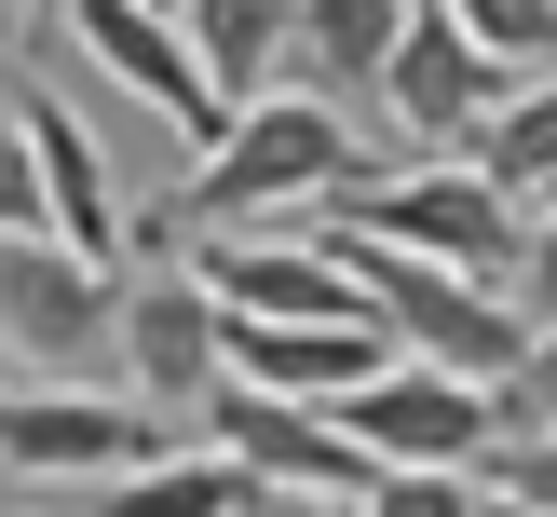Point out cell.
I'll use <instances>...</instances> for the list:
<instances>
[{
    "label": "cell",
    "instance_id": "cell-1",
    "mask_svg": "<svg viewBox=\"0 0 557 517\" xmlns=\"http://www.w3.org/2000/svg\"><path fill=\"white\" fill-rule=\"evenodd\" d=\"M368 177V150H354V123H341V96H313V82H259V96L218 123V150H190V190H177V218L190 232H259V218H313L326 190H354Z\"/></svg>",
    "mask_w": 557,
    "mask_h": 517
},
{
    "label": "cell",
    "instance_id": "cell-2",
    "mask_svg": "<svg viewBox=\"0 0 557 517\" xmlns=\"http://www.w3.org/2000/svg\"><path fill=\"white\" fill-rule=\"evenodd\" d=\"M313 245L354 272V299L381 313V341H395V354H422V368L504 381V368H517V341H531L504 286H476V272L422 259V245H381V232H354V218H313Z\"/></svg>",
    "mask_w": 557,
    "mask_h": 517
},
{
    "label": "cell",
    "instance_id": "cell-3",
    "mask_svg": "<svg viewBox=\"0 0 557 517\" xmlns=\"http://www.w3.org/2000/svg\"><path fill=\"white\" fill-rule=\"evenodd\" d=\"M313 218H354V232H381V245H422V259L476 272V286H504L517 232H531V205H517V190L490 177L476 150H408L395 177H354V190H326Z\"/></svg>",
    "mask_w": 557,
    "mask_h": 517
},
{
    "label": "cell",
    "instance_id": "cell-4",
    "mask_svg": "<svg viewBox=\"0 0 557 517\" xmlns=\"http://www.w3.org/2000/svg\"><path fill=\"white\" fill-rule=\"evenodd\" d=\"M109 272L96 259H69L54 232H0V354L14 368H41V381H82V368H109Z\"/></svg>",
    "mask_w": 557,
    "mask_h": 517
},
{
    "label": "cell",
    "instance_id": "cell-5",
    "mask_svg": "<svg viewBox=\"0 0 557 517\" xmlns=\"http://www.w3.org/2000/svg\"><path fill=\"white\" fill-rule=\"evenodd\" d=\"M150 450H177V422L109 408V395H82V381H0V477L96 490V477H123V463H150Z\"/></svg>",
    "mask_w": 557,
    "mask_h": 517
},
{
    "label": "cell",
    "instance_id": "cell-6",
    "mask_svg": "<svg viewBox=\"0 0 557 517\" xmlns=\"http://www.w3.org/2000/svg\"><path fill=\"white\" fill-rule=\"evenodd\" d=\"M69 41L109 69V96H136L177 150H218V123H232V96L205 82V54H190L177 14H150V0H69Z\"/></svg>",
    "mask_w": 557,
    "mask_h": 517
},
{
    "label": "cell",
    "instance_id": "cell-7",
    "mask_svg": "<svg viewBox=\"0 0 557 517\" xmlns=\"http://www.w3.org/2000/svg\"><path fill=\"white\" fill-rule=\"evenodd\" d=\"M341 435H354L368 463H490L504 408H490V381H462V368L381 354V368H368V381L341 395Z\"/></svg>",
    "mask_w": 557,
    "mask_h": 517
},
{
    "label": "cell",
    "instance_id": "cell-8",
    "mask_svg": "<svg viewBox=\"0 0 557 517\" xmlns=\"http://www.w3.org/2000/svg\"><path fill=\"white\" fill-rule=\"evenodd\" d=\"M177 272L218 299V313H272V327H341V313H368L354 272L326 259L313 232H272V218H259V232H177Z\"/></svg>",
    "mask_w": 557,
    "mask_h": 517
},
{
    "label": "cell",
    "instance_id": "cell-9",
    "mask_svg": "<svg viewBox=\"0 0 557 517\" xmlns=\"http://www.w3.org/2000/svg\"><path fill=\"white\" fill-rule=\"evenodd\" d=\"M205 408H218V450H232L245 477H272V490H326V504H354V490L381 477V463L341 435V408H313V395H259V381L218 368Z\"/></svg>",
    "mask_w": 557,
    "mask_h": 517
},
{
    "label": "cell",
    "instance_id": "cell-10",
    "mask_svg": "<svg viewBox=\"0 0 557 517\" xmlns=\"http://www.w3.org/2000/svg\"><path fill=\"white\" fill-rule=\"evenodd\" d=\"M504 82H517L504 54H476L449 14H435V0H408V27H395V54H381V82H368V96L395 109V136H408V150H462V136L490 123V96H504Z\"/></svg>",
    "mask_w": 557,
    "mask_h": 517
},
{
    "label": "cell",
    "instance_id": "cell-11",
    "mask_svg": "<svg viewBox=\"0 0 557 517\" xmlns=\"http://www.w3.org/2000/svg\"><path fill=\"white\" fill-rule=\"evenodd\" d=\"M109 354L136 368L150 408H205V381H218V299L190 286V272H136V286L109 299Z\"/></svg>",
    "mask_w": 557,
    "mask_h": 517
},
{
    "label": "cell",
    "instance_id": "cell-12",
    "mask_svg": "<svg viewBox=\"0 0 557 517\" xmlns=\"http://www.w3.org/2000/svg\"><path fill=\"white\" fill-rule=\"evenodd\" d=\"M14 123H27V163H41V232L69 245V259L109 272V245H123V190H109L96 123H82L69 96H27V82H14Z\"/></svg>",
    "mask_w": 557,
    "mask_h": 517
},
{
    "label": "cell",
    "instance_id": "cell-13",
    "mask_svg": "<svg viewBox=\"0 0 557 517\" xmlns=\"http://www.w3.org/2000/svg\"><path fill=\"white\" fill-rule=\"evenodd\" d=\"M395 27H408V0H299L286 69L313 82V96H368V82H381V54H395Z\"/></svg>",
    "mask_w": 557,
    "mask_h": 517
},
{
    "label": "cell",
    "instance_id": "cell-14",
    "mask_svg": "<svg viewBox=\"0 0 557 517\" xmlns=\"http://www.w3.org/2000/svg\"><path fill=\"white\" fill-rule=\"evenodd\" d=\"M190 54H205V82L218 96H259V82H286V41H299V0H190Z\"/></svg>",
    "mask_w": 557,
    "mask_h": 517
},
{
    "label": "cell",
    "instance_id": "cell-15",
    "mask_svg": "<svg viewBox=\"0 0 557 517\" xmlns=\"http://www.w3.org/2000/svg\"><path fill=\"white\" fill-rule=\"evenodd\" d=\"M232 504H245L232 450H150L123 477H96V517H232Z\"/></svg>",
    "mask_w": 557,
    "mask_h": 517
},
{
    "label": "cell",
    "instance_id": "cell-16",
    "mask_svg": "<svg viewBox=\"0 0 557 517\" xmlns=\"http://www.w3.org/2000/svg\"><path fill=\"white\" fill-rule=\"evenodd\" d=\"M462 150H476L490 177L517 190V205H544V190H557V69H531V82H504V96H490V123L462 136Z\"/></svg>",
    "mask_w": 557,
    "mask_h": 517
},
{
    "label": "cell",
    "instance_id": "cell-17",
    "mask_svg": "<svg viewBox=\"0 0 557 517\" xmlns=\"http://www.w3.org/2000/svg\"><path fill=\"white\" fill-rule=\"evenodd\" d=\"M476 463H381L368 490H354V517H476Z\"/></svg>",
    "mask_w": 557,
    "mask_h": 517
},
{
    "label": "cell",
    "instance_id": "cell-18",
    "mask_svg": "<svg viewBox=\"0 0 557 517\" xmlns=\"http://www.w3.org/2000/svg\"><path fill=\"white\" fill-rule=\"evenodd\" d=\"M435 14L504 69H557V0H435Z\"/></svg>",
    "mask_w": 557,
    "mask_h": 517
},
{
    "label": "cell",
    "instance_id": "cell-19",
    "mask_svg": "<svg viewBox=\"0 0 557 517\" xmlns=\"http://www.w3.org/2000/svg\"><path fill=\"white\" fill-rule=\"evenodd\" d=\"M504 504H531V517H557V422H531V435H490V463H476Z\"/></svg>",
    "mask_w": 557,
    "mask_h": 517
},
{
    "label": "cell",
    "instance_id": "cell-20",
    "mask_svg": "<svg viewBox=\"0 0 557 517\" xmlns=\"http://www.w3.org/2000/svg\"><path fill=\"white\" fill-rule=\"evenodd\" d=\"M504 299H517V327H557V190L531 205V232H517V259H504Z\"/></svg>",
    "mask_w": 557,
    "mask_h": 517
},
{
    "label": "cell",
    "instance_id": "cell-21",
    "mask_svg": "<svg viewBox=\"0 0 557 517\" xmlns=\"http://www.w3.org/2000/svg\"><path fill=\"white\" fill-rule=\"evenodd\" d=\"M490 408H504V435H531V422H557V327H531V341H517V368L490 381Z\"/></svg>",
    "mask_w": 557,
    "mask_h": 517
},
{
    "label": "cell",
    "instance_id": "cell-22",
    "mask_svg": "<svg viewBox=\"0 0 557 517\" xmlns=\"http://www.w3.org/2000/svg\"><path fill=\"white\" fill-rule=\"evenodd\" d=\"M0 232H41V163H27V123H14V82H0Z\"/></svg>",
    "mask_w": 557,
    "mask_h": 517
},
{
    "label": "cell",
    "instance_id": "cell-23",
    "mask_svg": "<svg viewBox=\"0 0 557 517\" xmlns=\"http://www.w3.org/2000/svg\"><path fill=\"white\" fill-rule=\"evenodd\" d=\"M232 517H354V504H326V490H272V477H245V504Z\"/></svg>",
    "mask_w": 557,
    "mask_h": 517
},
{
    "label": "cell",
    "instance_id": "cell-24",
    "mask_svg": "<svg viewBox=\"0 0 557 517\" xmlns=\"http://www.w3.org/2000/svg\"><path fill=\"white\" fill-rule=\"evenodd\" d=\"M476 517H531V504H504V490H476Z\"/></svg>",
    "mask_w": 557,
    "mask_h": 517
},
{
    "label": "cell",
    "instance_id": "cell-25",
    "mask_svg": "<svg viewBox=\"0 0 557 517\" xmlns=\"http://www.w3.org/2000/svg\"><path fill=\"white\" fill-rule=\"evenodd\" d=\"M150 14H190V0H150Z\"/></svg>",
    "mask_w": 557,
    "mask_h": 517
},
{
    "label": "cell",
    "instance_id": "cell-26",
    "mask_svg": "<svg viewBox=\"0 0 557 517\" xmlns=\"http://www.w3.org/2000/svg\"><path fill=\"white\" fill-rule=\"evenodd\" d=\"M41 14H69V0H41Z\"/></svg>",
    "mask_w": 557,
    "mask_h": 517
},
{
    "label": "cell",
    "instance_id": "cell-27",
    "mask_svg": "<svg viewBox=\"0 0 557 517\" xmlns=\"http://www.w3.org/2000/svg\"><path fill=\"white\" fill-rule=\"evenodd\" d=\"M0 368H14V354H0Z\"/></svg>",
    "mask_w": 557,
    "mask_h": 517
}]
</instances>
